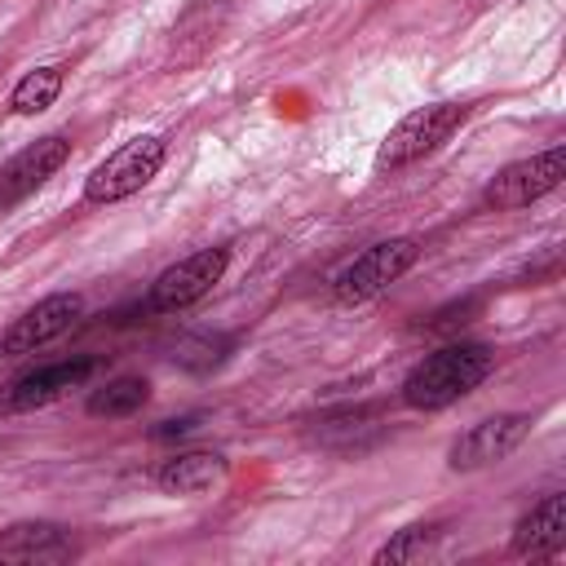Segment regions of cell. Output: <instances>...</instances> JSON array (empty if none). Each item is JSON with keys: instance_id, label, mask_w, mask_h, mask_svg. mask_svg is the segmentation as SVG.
I'll return each mask as SVG.
<instances>
[{"instance_id": "obj_6", "label": "cell", "mask_w": 566, "mask_h": 566, "mask_svg": "<svg viewBox=\"0 0 566 566\" xmlns=\"http://www.w3.org/2000/svg\"><path fill=\"white\" fill-rule=\"evenodd\" d=\"M226 274V248H199L190 256H181L177 265H168L155 283H150V296L146 305L159 310V314H177L195 301H203Z\"/></svg>"}, {"instance_id": "obj_10", "label": "cell", "mask_w": 566, "mask_h": 566, "mask_svg": "<svg viewBox=\"0 0 566 566\" xmlns=\"http://www.w3.org/2000/svg\"><path fill=\"white\" fill-rule=\"evenodd\" d=\"M71 557H75V539L57 522H13L0 531V562L9 566H49Z\"/></svg>"}, {"instance_id": "obj_8", "label": "cell", "mask_w": 566, "mask_h": 566, "mask_svg": "<svg viewBox=\"0 0 566 566\" xmlns=\"http://www.w3.org/2000/svg\"><path fill=\"white\" fill-rule=\"evenodd\" d=\"M71 159V142L62 133H49L40 142H31L27 150H18L4 168H0V212L22 203L31 190H40L62 164Z\"/></svg>"}, {"instance_id": "obj_4", "label": "cell", "mask_w": 566, "mask_h": 566, "mask_svg": "<svg viewBox=\"0 0 566 566\" xmlns=\"http://www.w3.org/2000/svg\"><path fill=\"white\" fill-rule=\"evenodd\" d=\"M464 115H469V106H455V102H429V106L407 111V115L389 128V137H385V146H380V164L398 168V164H411V159L438 150V146L464 124Z\"/></svg>"}, {"instance_id": "obj_16", "label": "cell", "mask_w": 566, "mask_h": 566, "mask_svg": "<svg viewBox=\"0 0 566 566\" xmlns=\"http://www.w3.org/2000/svg\"><path fill=\"white\" fill-rule=\"evenodd\" d=\"M433 526H407V531H398L394 539H385L380 548H376V566H385V562H411V557H420L429 544H433Z\"/></svg>"}, {"instance_id": "obj_2", "label": "cell", "mask_w": 566, "mask_h": 566, "mask_svg": "<svg viewBox=\"0 0 566 566\" xmlns=\"http://www.w3.org/2000/svg\"><path fill=\"white\" fill-rule=\"evenodd\" d=\"M164 150H168V146H164V137H155V133H142V137L124 142L119 150H111V155L88 172L84 199H88V203H119V199L137 195V190L159 172Z\"/></svg>"}, {"instance_id": "obj_17", "label": "cell", "mask_w": 566, "mask_h": 566, "mask_svg": "<svg viewBox=\"0 0 566 566\" xmlns=\"http://www.w3.org/2000/svg\"><path fill=\"white\" fill-rule=\"evenodd\" d=\"M195 429V416H181V420H164L159 429H155V438H181V433H190Z\"/></svg>"}, {"instance_id": "obj_11", "label": "cell", "mask_w": 566, "mask_h": 566, "mask_svg": "<svg viewBox=\"0 0 566 566\" xmlns=\"http://www.w3.org/2000/svg\"><path fill=\"white\" fill-rule=\"evenodd\" d=\"M93 371H97V358H66V363H53V367H35V371H27L22 380H13L9 407H18V411L44 407V402L62 398L66 389H80Z\"/></svg>"}, {"instance_id": "obj_13", "label": "cell", "mask_w": 566, "mask_h": 566, "mask_svg": "<svg viewBox=\"0 0 566 566\" xmlns=\"http://www.w3.org/2000/svg\"><path fill=\"white\" fill-rule=\"evenodd\" d=\"M155 482L168 495H203L226 482V460L217 451H177L159 464Z\"/></svg>"}, {"instance_id": "obj_12", "label": "cell", "mask_w": 566, "mask_h": 566, "mask_svg": "<svg viewBox=\"0 0 566 566\" xmlns=\"http://www.w3.org/2000/svg\"><path fill=\"white\" fill-rule=\"evenodd\" d=\"M566 544V495H544L513 531V553L517 557H553Z\"/></svg>"}, {"instance_id": "obj_3", "label": "cell", "mask_w": 566, "mask_h": 566, "mask_svg": "<svg viewBox=\"0 0 566 566\" xmlns=\"http://www.w3.org/2000/svg\"><path fill=\"white\" fill-rule=\"evenodd\" d=\"M416 256H420V243L416 239H380V243H371L367 252H358L336 274L332 292H336L340 305H363V301L380 296L389 283H398L416 265Z\"/></svg>"}, {"instance_id": "obj_15", "label": "cell", "mask_w": 566, "mask_h": 566, "mask_svg": "<svg viewBox=\"0 0 566 566\" xmlns=\"http://www.w3.org/2000/svg\"><path fill=\"white\" fill-rule=\"evenodd\" d=\"M57 93H62V66H35L13 84L9 106H13V115H40L57 102Z\"/></svg>"}, {"instance_id": "obj_14", "label": "cell", "mask_w": 566, "mask_h": 566, "mask_svg": "<svg viewBox=\"0 0 566 566\" xmlns=\"http://www.w3.org/2000/svg\"><path fill=\"white\" fill-rule=\"evenodd\" d=\"M146 402H150V380H142V376H115V380H106L102 389L88 394V416L115 420V416L142 411Z\"/></svg>"}, {"instance_id": "obj_9", "label": "cell", "mask_w": 566, "mask_h": 566, "mask_svg": "<svg viewBox=\"0 0 566 566\" xmlns=\"http://www.w3.org/2000/svg\"><path fill=\"white\" fill-rule=\"evenodd\" d=\"M80 314H84V301L75 292H53V296L35 301L22 318H13V327L4 332L0 345H4V354H31V349L49 345L53 336H62Z\"/></svg>"}, {"instance_id": "obj_7", "label": "cell", "mask_w": 566, "mask_h": 566, "mask_svg": "<svg viewBox=\"0 0 566 566\" xmlns=\"http://www.w3.org/2000/svg\"><path fill=\"white\" fill-rule=\"evenodd\" d=\"M531 433V416L522 411H500V416H486L478 420L473 429H464L451 451H447V464L455 473H469V469H486V464H500L504 455H513L522 447V438Z\"/></svg>"}, {"instance_id": "obj_1", "label": "cell", "mask_w": 566, "mask_h": 566, "mask_svg": "<svg viewBox=\"0 0 566 566\" xmlns=\"http://www.w3.org/2000/svg\"><path fill=\"white\" fill-rule=\"evenodd\" d=\"M491 371H495V349L491 345H478V340L442 345L407 371L402 402L416 407V411H442V407L460 402L464 394H473Z\"/></svg>"}, {"instance_id": "obj_5", "label": "cell", "mask_w": 566, "mask_h": 566, "mask_svg": "<svg viewBox=\"0 0 566 566\" xmlns=\"http://www.w3.org/2000/svg\"><path fill=\"white\" fill-rule=\"evenodd\" d=\"M562 177H566V146H548L544 155H531V159H517V164L500 168L486 186V203L500 208V212L531 208L535 199L557 190Z\"/></svg>"}]
</instances>
